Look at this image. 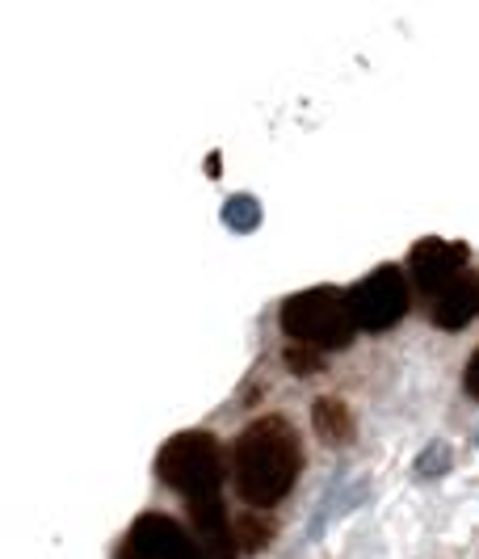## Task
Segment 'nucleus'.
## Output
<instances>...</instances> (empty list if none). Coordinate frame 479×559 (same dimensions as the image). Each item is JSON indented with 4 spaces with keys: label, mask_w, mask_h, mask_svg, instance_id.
Returning <instances> with one entry per match:
<instances>
[{
    "label": "nucleus",
    "mask_w": 479,
    "mask_h": 559,
    "mask_svg": "<svg viewBox=\"0 0 479 559\" xmlns=\"http://www.w3.org/2000/svg\"><path fill=\"white\" fill-rule=\"evenodd\" d=\"M303 472V447L286 417H256L231 447V479L253 509L278 504Z\"/></svg>",
    "instance_id": "f257e3e1"
},
{
    "label": "nucleus",
    "mask_w": 479,
    "mask_h": 559,
    "mask_svg": "<svg viewBox=\"0 0 479 559\" xmlns=\"http://www.w3.org/2000/svg\"><path fill=\"white\" fill-rule=\"evenodd\" d=\"M283 329L295 345H311V349H345L358 336L349 299L333 286H311L290 295L283 304Z\"/></svg>",
    "instance_id": "f03ea898"
},
{
    "label": "nucleus",
    "mask_w": 479,
    "mask_h": 559,
    "mask_svg": "<svg viewBox=\"0 0 479 559\" xmlns=\"http://www.w3.org/2000/svg\"><path fill=\"white\" fill-rule=\"evenodd\" d=\"M156 476L165 479L169 488H177L185 501H194V497H215L227 476L224 450L215 442V433H206V429H185V433H177V438L165 442L160 454H156Z\"/></svg>",
    "instance_id": "7ed1b4c3"
},
{
    "label": "nucleus",
    "mask_w": 479,
    "mask_h": 559,
    "mask_svg": "<svg viewBox=\"0 0 479 559\" xmlns=\"http://www.w3.org/2000/svg\"><path fill=\"white\" fill-rule=\"evenodd\" d=\"M345 299H349V311H354V324L367 329V333L392 329L395 320H404L408 308H412V290H408L399 265H379L374 274L354 282L345 290Z\"/></svg>",
    "instance_id": "20e7f679"
},
{
    "label": "nucleus",
    "mask_w": 479,
    "mask_h": 559,
    "mask_svg": "<svg viewBox=\"0 0 479 559\" xmlns=\"http://www.w3.org/2000/svg\"><path fill=\"white\" fill-rule=\"evenodd\" d=\"M118 559H211L194 534H185L165 513H143L127 531Z\"/></svg>",
    "instance_id": "39448f33"
},
{
    "label": "nucleus",
    "mask_w": 479,
    "mask_h": 559,
    "mask_svg": "<svg viewBox=\"0 0 479 559\" xmlns=\"http://www.w3.org/2000/svg\"><path fill=\"white\" fill-rule=\"evenodd\" d=\"M467 257H471V249H467L463 240H438V236H429V240H421V245L412 249L408 270H412L417 286L438 299L451 282H458L467 274Z\"/></svg>",
    "instance_id": "423d86ee"
},
{
    "label": "nucleus",
    "mask_w": 479,
    "mask_h": 559,
    "mask_svg": "<svg viewBox=\"0 0 479 559\" xmlns=\"http://www.w3.org/2000/svg\"><path fill=\"white\" fill-rule=\"evenodd\" d=\"M190 504V522H194V534L202 543V551L211 559H236L240 556V543H236V526L227 518L219 492L215 497H194Z\"/></svg>",
    "instance_id": "0eeeda50"
},
{
    "label": "nucleus",
    "mask_w": 479,
    "mask_h": 559,
    "mask_svg": "<svg viewBox=\"0 0 479 559\" xmlns=\"http://www.w3.org/2000/svg\"><path fill=\"white\" fill-rule=\"evenodd\" d=\"M476 316H479V274H463V278L451 282V286L433 299V324L446 329V333L467 329Z\"/></svg>",
    "instance_id": "6e6552de"
},
{
    "label": "nucleus",
    "mask_w": 479,
    "mask_h": 559,
    "mask_svg": "<svg viewBox=\"0 0 479 559\" xmlns=\"http://www.w3.org/2000/svg\"><path fill=\"white\" fill-rule=\"evenodd\" d=\"M311 429L320 433L324 447H349L358 438V420L349 413V404L337 395H320L311 404Z\"/></svg>",
    "instance_id": "1a4fd4ad"
},
{
    "label": "nucleus",
    "mask_w": 479,
    "mask_h": 559,
    "mask_svg": "<svg viewBox=\"0 0 479 559\" xmlns=\"http://www.w3.org/2000/svg\"><path fill=\"white\" fill-rule=\"evenodd\" d=\"M270 538H274V522L270 518H256V513L236 518V543H240V551H261Z\"/></svg>",
    "instance_id": "9d476101"
},
{
    "label": "nucleus",
    "mask_w": 479,
    "mask_h": 559,
    "mask_svg": "<svg viewBox=\"0 0 479 559\" xmlns=\"http://www.w3.org/2000/svg\"><path fill=\"white\" fill-rule=\"evenodd\" d=\"M224 219H227L231 227H236V231H253L256 219H261V211H256L253 198L240 194V198H231V202L224 206Z\"/></svg>",
    "instance_id": "9b49d317"
},
{
    "label": "nucleus",
    "mask_w": 479,
    "mask_h": 559,
    "mask_svg": "<svg viewBox=\"0 0 479 559\" xmlns=\"http://www.w3.org/2000/svg\"><path fill=\"white\" fill-rule=\"evenodd\" d=\"M286 366H290V374H320L324 370V358H320V349H311V345H286Z\"/></svg>",
    "instance_id": "f8f14e48"
},
{
    "label": "nucleus",
    "mask_w": 479,
    "mask_h": 559,
    "mask_svg": "<svg viewBox=\"0 0 479 559\" xmlns=\"http://www.w3.org/2000/svg\"><path fill=\"white\" fill-rule=\"evenodd\" d=\"M463 388H467V395L471 400H479V349L467 358V370H463Z\"/></svg>",
    "instance_id": "ddd939ff"
}]
</instances>
